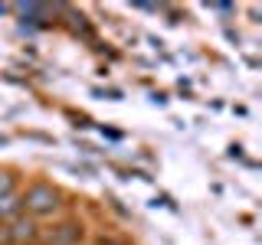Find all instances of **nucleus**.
<instances>
[{
    "mask_svg": "<svg viewBox=\"0 0 262 245\" xmlns=\"http://www.w3.org/2000/svg\"><path fill=\"white\" fill-rule=\"evenodd\" d=\"M20 209L27 212L30 219L53 216V212L59 209V193H56L53 183H30L27 190L20 193Z\"/></svg>",
    "mask_w": 262,
    "mask_h": 245,
    "instance_id": "nucleus-1",
    "label": "nucleus"
},
{
    "mask_svg": "<svg viewBox=\"0 0 262 245\" xmlns=\"http://www.w3.org/2000/svg\"><path fill=\"white\" fill-rule=\"evenodd\" d=\"M7 235H10V245H36L39 242V226H36V219H30V216H16L13 223H7Z\"/></svg>",
    "mask_w": 262,
    "mask_h": 245,
    "instance_id": "nucleus-3",
    "label": "nucleus"
},
{
    "mask_svg": "<svg viewBox=\"0 0 262 245\" xmlns=\"http://www.w3.org/2000/svg\"><path fill=\"white\" fill-rule=\"evenodd\" d=\"M39 242L43 245H79L82 242V226L76 223H59V226H49V229H39Z\"/></svg>",
    "mask_w": 262,
    "mask_h": 245,
    "instance_id": "nucleus-2",
    "label": "nucleus"
}]
</instances>
